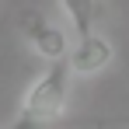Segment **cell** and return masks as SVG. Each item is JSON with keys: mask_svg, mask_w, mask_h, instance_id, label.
<instances>
[{"mask_svg": "<svg viewBox=\"0 0 129 129\" xmlns=\"http://www.w3.org/2000/svg\"><path fill=\"white\" fill-rule=\"evenodd\" d=\"M70 70L73 73H101L112 63V42H108L101 31H91L84 39H77L70 49Z\"/></svg>", "mask_w": 129, "mask_h": 129, "instance_id": "3957f363", "label": "cell"}, {"mask_svg": "<svg viewBox=\"0 0 129 129\" xmlns=\"http://www.w3.org/2000/svg\"><path fill=\"white\" fill-rule=\"evenodd\" d=\"M70 73H73L70 59L49 63V70H42V77H35V84L28 87L21 112H28L39 122L56 126L66 112V101H70Z\"/></svg>", "mask_w": 129, "mask_h": 129, "instance_id": "6da1fadb", "label": "cell"}, {"mask_svg": "<svg viewBox=\"0 0 129 129\" xmlns=\"http://www.w3.org/2000/svg\"><path fill=\"white\" fill-rule=\"evenodd\" d=\"M66 11V18L73 24V31H77V39H84L91 31H98L94 24H98V0H59Z\"/></svg>", "mask_w": 129, "mask_h": 129, "instance_id": "277c9868", "label": "cell"}, {"mask_svg": "<svg viewBox=\"0 0 129 129\" xmlns=\"http://www.w3.org/2000/svg\"><path fill=\"white\" fill-rule=\"evenodd\" d=\"M21 35H24V42L31 45L42 59H49V63H59V59L70 56L66 35L49 21L45 14H39V11H24L21 14Z\"/></svg>", "mask_w": 129, "mask_h": 129, "instance_id": "7a4b0ae2", "label": "cell"}]
</instances>
